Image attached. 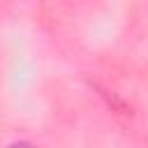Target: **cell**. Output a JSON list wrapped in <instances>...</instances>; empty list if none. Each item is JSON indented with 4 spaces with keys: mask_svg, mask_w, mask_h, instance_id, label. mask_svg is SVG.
<instances>
[{
    "mask_svg": "<svg viewBox=\"0 0 148 148\" xmlns=\"http://www.w3.org/2000/svg\"><path fill=\"white\" fill-rule=\"evenodd\" d=\"M12 148H32V146H30V143H14Z\"/></svg>",
    "mask_w": 148,
    "mask_h": 148,
    "instance_id": "1",
    "label": "cell"
}]
</instances>
